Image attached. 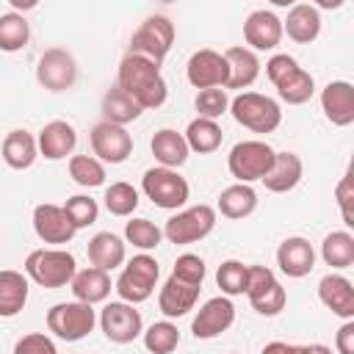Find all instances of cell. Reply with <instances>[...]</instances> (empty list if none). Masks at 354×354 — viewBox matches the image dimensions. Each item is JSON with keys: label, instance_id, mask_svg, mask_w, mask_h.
I'll return each mask as SVG.
<instances>
[{"label": "cell", "instance_id": "b9f144b4", "mask_svg": "<svg viewBox=\"0 0 354 354\" xmlns=\"http://www.w3.org/2000/svg\"><path fill=\"white\" fill-rule=\"evenodd\" d=\"M61 207H64V213H66V218H69V224H72L75 230L91 227V224L97 221V216H100V205H97V199H91V196H86V194H75V196H69Z\"/></svg>", "mask_w": 354, "mask_h": 354}, {"label": "cell", "instance_id": "4dcf8cb0", "mask_svg": "<svg viewBox=\"0 0 354 354\" xmlns=\"http://www.w3.org/2000/svg\"><path fill=\"white\" fill-rule=\"evenodd\" d=\"M152 155H155V160L160 163V166H166V169H177V166H183L185 160H188V144H185V138H183V133H177V130H171V127H163V130H158L155 136H152Z\"/></svg>", "mask_w": 354, "mask_h": 354}, {"label": "cell", "instance_id": "ab89813d", "mask_svg": "<svg viewBox=\"0 0 354 354\" xmlns=\"http://www.w3.org/2000/svg\"><path fill=\"white\" fill-rule=\"evenodd\" d=\"M124 241L141 252H149V249H158V243L163 241V230L155 227L149 218H130L124 224Z\"/></svg>", "mask_w": 354, "mask_h": 354}, {"label": "cell", "instance_id": "83f0119b", "mask_svg": "<svg viewBox=\"0 0 354 354\" xmlns=\"http://www.w3.org/2000/svg\"><path fill=\"white\" fill-rule=\"evenodd\" d=\"M86 254H88V263H91L94 268L113 271V268H119V266L124 263L127 249H124V241H122L119 235H113V232H97V235L88 241Z\"/></svg>", "mask_w": 354, "mask_h": 354}, {"label": "cell", "instance_id": "8fae6325", "mask_svg": "<svg viewBox=\"0 0 354 354\" xmlns=\"http://www.w3.org/2000/svg\"><path fill=\"white\" fill-rule=\"evenodd\" d=\"M100 329L102 335L111 340V343H133L141 332H144V321H141V313L136 310V304H127V301H108L102 310H100Z\"/></svg>", "mask_w": 354, "mask_h": 354}, {"label": "cell", "instance_id": "bcb514c9", "mask_svg": "<svg viewBox=\"0 0 354 354\" xmlns=\"http://www.w3.org/2000/svg\"><path fill=\"white\" fill-rule=\"evenodd\" d=\"M14 354H58V348L44 332H30V335H22L17 340Z\"/></svg>", "mask_w": 354, "mask_h": 354}, {"label": "cell", "instance_id": "60d3db41", "mask_svg": "<svg viewBox=\"0 0 354 354\" xmlns=\"http://www.w3.org/2000/svg\"><path fill=\"white\" fill-rule=\"evenodd\" d=\"M277 94L288 105H304L315 94V80L307 69H299L293 77H288L282 86H277Z\"/></svg>", "mask_w": 354, "mask_h": 354}, {"label": "cell", "instance_id": "d590c367", "mask_svg": "<svg viewBox=\"0 0 354 354\" xmlns=\"http://www.w3.org/2000/svg\"><path fill=\"white\" fill-rule=\"evenodd\" d=\"M141 335H144L147 351H152V354H171V351L180 346V329H177V324H171L169 318H166V321H155V324L147 326Z\"/></svg>", "mask_w": 354, "mask_h": 354}, {"label": "cell", "instance_id": "ba28073f", "mask_svg": "<svg viewBox=\"0 0 354 354\" xmlns=\"http://www.w3.org/2000/svg\"><path fill=\"white\" fill-rule=\"evenodd\" d=\"M271 163H274V149L266 141H257V138L238 141L227 155L230 174L238 183H246V185H252L254 180H263L268 174Z\"/></svg>", "mask_w": 354, "mask_h": 354}, {"label": "cell", "instance_id": "277c9868", "mask_svg": "<svg viewBox=\"0 0 354 354\" xmlns=\"http://www.w3.org/2000/svg\"><path fill=\"white\" fill-rule=\"evenodd\" d=\"M160 277V268H158V260L149 257L147 252L136 254L133 260H127V266L122 268L113 290L119 293V301H127V304H141L152 296L155 290V282Z\"/></svg>", "mask_w": 354, "mask_h": 354}, {"label": "cell", "instance_id": "e0dca14e", "mask_svg": "<svg viewBox=\"0 0 354 354\" xmlns=\"http://www.w3.org/2000/svg\"><path fill=\"white\" fill-rule=\"evenodd\" d=\"M243 39L252 53L257 50H274L282 41V19L274 11L257 8L243 19Z\"/></svg>", "mask_w": 354, "mask_h": 354}, {"label": "cell", "instance_id": "30bf717a", "mask_svg": "<svg viewBox=\"0 0 354 354\" xmlns=\"http://www.w3.org/2000/svg\"><path fill=\"white\" fill-rule=\"evenodd\" d=\"M246 296L254 313L260 315H279L288 304V293L279 285L277 274L266 266H249V279H246Z\"/></svg>", "mask_w": 354, "mask_h": 354}, {"label": "cell", "instance_id": "8d00e7d4", "mask_svg": "<svg viewBox=\"0 0 354 354\" xmlns=\"http://www.w3.org/2000/svg\"><path fill=\"white\" fill-rule=\"evenodd\" d=\"M69 177L83 188H100L105 183V166L94 155H72L69 158Z\"/></svg>", "mask_w": 354, "mask_h": 354}, {"label": "cell", "instance_id": "e575fe53", "mask_svg": "<svg viewBox=\"0 0 354 354\" xmlns=\"http://www.w3.org/2000/svg\"><path fill=\"white\" fill-rule=\"evenodd\" d=\"M30 39V28L28 19L17 11L0 14V53H17L28 44Z\"/></svg>", "mask_w": 354, "mask_h": 354}, {"label": "cell", "instance_id": "52a82bcc", "mask_svg": "<svg viewBox=\"0 0 354 354\" xmlns=\"http://www.w3.org/2000/svg\"><path fill=\"white\" fill-rule=\"evenodd\" d=\"M97 324V313L91 304L83 301H58L47 310V329L66 340V343H77L83 340Z\"/></svg>", "mask_w": 354, "mask_h": 354}, {"label": "cell", "instance_id": "7bdbcfd3", "mask_svg": "<svg viewBox=\"0 0 354 354\" xmlns=\"http://www.w3.org/2000/svg\"><path fill=\"white\" fill-rule=\"evenodd\" d=\"M194 108L202 119H218L221 113L230 111V97H227V88H202L194 100Z\"/></svg>", "mask_w": 354, "mask_h": 354}, {"label": "cell", "instance_id": "4316f807", "mask_svg": "<svg viewBox=\"0 0 354 354\" xmlns=\"http://www.w3.org/2000/svg\"><path fill=\"white\" fill-rule=\"evenodd\" d=\"M28 277L14 268L0 271V318H14L28 304Z\"/></svg>", "mask_w": 354, "mask_h": 354}, {"label": "cell", "instance_id": "d6a6232c", "mask_svg": "<svg viewBox=\"0 0 354 354\" xmlns=\"http://www.w3.org/2000/svg\"><path fill=\"white\" fill-rule=\"evenodd\" d=\"M141 116V108L133 102V97H127L119 86L108 88L102 94V122H111V124H130Z\"/></svg>", "mask_w": 354, "mask_h": 354}, {"label": "cell", "instance_id": "3957f363", "mask_svg": "<svg viewBox=\"0 0 354 354\" xmlns=\"http://www.w3.org/2000/svg\"><path fill=\"white\" fill-rule=\"evenodd\" d=\"M77 274V263L66 249H33L25 257V277L41 288H64Z\"/></svg>", "mask_w": 354, "mask_h": 354}, {"label": "cell", "instance_id": "4fadbf2b", "mask_svg": "<svg viewBox=\"0 0 354 354\" xmlns=\"http://www.w3.org/2000/svg\"><path fill=\"white\" fill-rule=\"evenodd\" d=\"M91 152L100 163H124L133 152V136L122 124L97 122L91 127Z\"/></svg>", "mask_w": 354, "mask_h": 354}, {"label": "cell", "instance_id": "f6af8a7d", "mask_svg": "<svg viewBox=\"0 0 354 354\" xmlns=\"http://www.w3.org/2000/svg\"><path fill=\"white\" fill-rule=\"evenodd\" d=\"M171 274H177V277H183V279H188V282H205V274H207V268H205V260L199 257V254H191V252H185V254H180L177 260H174V268H171Z\"/></svg>", "mask_w": 354, "mask_h": 354}, {"label": "cell", "instance_id": "ee69618b", "mask_svg": "<svg viewBox=\"0 0 354 354\" xmlns=\"http://www.w3.org/2000/svg\"><path fill=\"white\" fill-rule=\"evenodd\" d=\"M299 69H301L299 61H296L293 55H288V53H277V55H271L268 64H266V75H268V80H271L274 86H282V83H285L288 77H293Z\"/></svg>", "mask_w": 354, "mask_h": 354}, {"label": "cell", "instance_id": "8992f818", "mask_svg": "<svg viewBox=\"0 0 354 354\" xmlns=\"http://www.w3.org/2000/svg\"><path fill=\"white\" fill-rule=\"evenodd\" d=\"M171 44H174V22H171L169 17H163V14H152V17H147V19L138 25V30L133 33L127 53L141 55V58H149L152 64L160 66L163 58L169 55Z\"/></svg>", "mask_w": 354, "mask_h": 354}, {"label": "cell", "instance_id": "5b68a950", "mask_svg": "<svg viewBox=\"0 0 354 354\" xmlns=\"http://www.w3.org/2000/svg\"><path fill=\"white\" fill-rule=\"evenodd\" d=\"M141 191H144L147 199H152V205H158L163 210H177L191 196L188 180L180 177L177 169H166V166L147 169L144 177H141Z\"/></svg>", "mask_w": 354, "mask_h": 354}, {"label": "cell", "instance_id": "f907efd6", "mask_svg": "<svg viewBox=\"0 0 354 354\" xmlns=\"http://www.w3.org/2000/svg\"><path fill=\"white\" fill-rule=\"evenodd\" d=\"M310 351H313V354H332V348H329V346H324V343H313V346H310Z\"/></svg>", "mask_w": 354, "mask_h": 354}, {"label": "cell", "instance_id": "5bb4252c", "mask_svg": "<svg viewBox=\"0 0 354 354\" xmlns=\"http://www.w3.org/2000/svg\"><path fill=\"white\" fill-rule=\"evenodd\" d=\"M232 324H235L232 299L230 296H213L196 310V315L191 321V332L196 340H210V337H218L221 332H227Z\"/></svg>", "mask_w": 354, "mask_h": 354}, {"label": "cell", "instance_id": "cb8c5ba5", "mask_svg": "<svg viewBox=\"0 0 354 354\" xmlns=\"http://www.w3.org/2000/svg\"><path fill=\"white\" fill-rule=\"evenodd\" d=\"M301 174H304V163L296 152H274V163L263 177V183L274 194H288L301 183Z\"/></svg>", "mask_w": 354, "mask_h": 354}, {"label": "cell", "instance_id": "44dd1931", "mask_svg": "<svg viewBox=\"0 0 354 354\" xmlns=\"http://www.w3.org/2000/svg\"><path fill=\"white\" fill-rule=\"evenodd\" d=\"M318 299L332 315L343 321H354V288L343 274H326L318 282Z\"/></svg>", "mask_w": 354, "mask_h": 354}, {"label": "cell", "instance_id": "9a60e30c", "mask_svg": "<svg viewBox=\"0 0 354 354\" xmlns=\"http://www.w3.org/2000/svg\"><path fill=\"white\" fill-rule=\"evenodd\" d=\"M227 61L216 50H196L185 64V77L194 88H224L227 86Z\"/></svg>", "mask_w": 354, "mask_h": 354}, {"label": "cell", "instance_id": "ac0fdd59", "mask_svg": "<svg viewBox=\"0 0 354 354\" xmlns=\"http://www.w3.org/2000/svg\"><path fill=\"white\" fill-rule=\"evenodd\" d=\"M277 266L282 274L293 277V279H301L307 277L313 268H315V249L307 238L301 235H290L279 243L277 249Z\"/></svg>", "mask_w": 354, "mask_h": 354}, {"label": "cell", "instance_id": "f1b7e54d", "mask_svg": "<svg viewBox=\"0 0 354 354\" xmlns=\"http://www.w3.org/2000/svg\"><path fill=\"white\" fill-rule=\"evenodd\" d=\"M0 155L6 160L8 169H30L33 160L39 158V147H36V138L28 133V130H11L6 138H3V147H0Z\"/></svg>", "mask_w": 354, "mask_h": 354}, {"label": "cell", "instance_id": "7402d4cb", "mask_svg": "<svg viewBox=\"0 0 354 354\" xmlns=\"http://www.w3.org/2000/svg\"><path fill=\"white\" fill-rule=\"evenodd\" d=\"M36 147H39V152H41L47 160H61V158H66V155L75 152V147H77V133H75V127H72L69 122L53 119V122H47V124L39 130Z\"/></svg>", "mask_w": 354, "mask_h": 354}, {"label": "cell", "instance_id": "d6986e66", "mask_svg": "<svg viewBox=\"0 0 354 354\" xmlns=\"http://www.w3.org/2000/svg\"><path fill=\"white\" fill-rule=\"evenodd\" d=\"M321 111L335 127H348L354 122V86L348 80H332L321 91Z\"/></svg>", "mask_w": 354, "mask_h": 354}, {"label": "cell", "instance_id": "1f68e13d", "mask_svg": "<svg viewBox=\"0 0 354 354\" xmlns=\"http://www.w3.org/2000/svg\"><path fill=\"white\" fill-rule=\"evenodd\" d=\"M183 138H185V144H188V149H191V152L207 155V152H216V149L221 147L224 133H221L218 122L196 116V119H191V122H188V127H185Z\"/></svg>", "mask_w": 354, "mask_h": 354}, {"label": "cell", "instance_id": "9c48e42d", "mask_svg": "<svg viewBox=\"0 0 354 354\" xmlns=\"http://www.w3.org/2000/svg\"><path fill=\"white\" fill-rule=\"evenodd\" d=\"M216 227V207L210 205H194V207H185L180 213H174L166 227H163V238L174 246H183V243H196L202 238H207Z\"/></svg>", "mask_w": 354, "mask_h": 354}, {"label": "cell", "instance_id": "f546056e", "mask_svg": "<svg viewBox=\"0 0 354 354\" xmlns=\"http://www.w3.org/2000/svg\"><path fill=\"white\" fill-rule=\"evenodd\" d=\"M216 210L224 216V218H246L257 210V191L246 183H235L230 188H224L218 194V202H216Z\"/></svg>", "mask_w": 354, "mask_h": 354}, {"label": "cell", "instance_id": "603a6c76", "mask_svg": "<svg viewBox=\"0 0 354 354\" xmlns=\"http://www.w3.org/2000/svg\"><path fill=\"white\" fill-rule=\"evenodd\" d=\"M227 61V86L224 88H249L257 75H260V58L249 47H227L224 53Z\"/></svg>", "mask_w": 354, "mask_h": 354}, {"label": "cell", "instance_id": "f35d334b", "mask_svg": "<svg viewBox=\"0 0 354 354\" xmlns=\"http://www.w3.org/2000/svg\"><path fill=\"white\" fill-rule=\"evenodd\" d=\"M246 279H249V266H243L241 260H224L216 271V285L221 288V296L246 293Z\"/></svg>", "mask_w": 354, "mask_h": 354}, {"label": "cell", "instance_id": "d4e9b609", "mask_svg": "<svg viewBox=\"0 0 354 354\" xmlns=\"http://www.w3.org/2000/svg\"><path fill=\"white\" fill-rule=\"evenodd\" d=\"M282 33H288V39H293L296 44H310L318 39L321 33V14L315 6L310 3H296L288 17L282 19Z\"/></svg>", "mask_w": 354, "mask_h": 354}, {"label": "cell", "instance_id": "7c38bea8", "mask_svg": "<svg viewBox=\"0 0 354 354\" xmlns=\"http://www.w3.org/2000/svg\"><path fill=\"white\" fill-rule=\"evenodd\" d=\"M36 80L47 91H66V88H72L75 80H77V64H75L72 53H66L61 47L44 50L39 64H36Z\"/></svg>", "mask_w": 354, "mask_h": 354}, {"label": "cell", "instance_id": "484cf974", "mask_svg": "<svg viewBox=\"0 0 354 354\" xmlns=\"http://www.w3.org/2000/svg\"><path fill=\"white\" fill-rule=\"evenodd\" d=\"M69 285H72L75 301H83V304H91V307L105 301L111 296V288H113L111 285V274L102 271V268H94V266L77 271Z\"/></svg>", "mask_w": 354, "mask_h": 354}, {"label": "cell", "instance_id": "6da1fadb", "mask_svg": "<svg viewBox=\"0 0 354 354\" xmlns=\"http://www.w3.org/2000/svg\"><path fill=\"white\" fill-rule=\"evenodd\" d=\"M116 86L133 97V102L141 108V111H152V108H160L169 97V86L160 75V66L152 64L149 58H141V55H133L127 53L119 64V75H116Z\"/></svg>", "mask_w": 354, "mask_h": 354}, {"label": "cell", "instance_id": "836d02e7", "mask_svg": "<svg viewBox=\"0 0 354 354\" xmlns=\"http://www.w3.org/2000/svg\"><path fill=\"white\" fill-rule=\"evenodd\" d=\"M321 257L332 268H348L354 266V235L348 230H335L321 243Z\"/></svg>", "mask_w": 354, "mask_h": 354}, {"label": "cell", "instance_id": "74e56055", "mask_svg": "<svg viewBox=\"0 0 354 354\" xmlns=\"http://www.w3.org/2000/svg\"><path fill=\"white\" fill-rule=\"evenodd\" d=\"M105 207H108V213L111 216H133V210L138 207V191L130 185V183H111L108 188H105Z\"/></svg>", "mask_w": 354, "mask_h": 354}, {"label": "cell", "instance_id": "c3c4849f", "mask_svg": "<svg viewBox=\"0 0 354 354\" xmlns=\"http://www.w3.org/2000/svg\"><path fill=\"white\" fill-rule=\"evenodd\" d=\"M335 346H337V354H354V321H346L337 329Z\"/></svg>", "mask_w": 354, "mask_h": 354}, {"label": "cell", "instance_id": "681fc988", "mask_svg": "<svg viewBox=\"0 0 354 354\" xmlns=\"http://www.w3.org/2000/svg\"><path fill=\"white\" fill-rule=\"evenodd\" d=\"M260 354H313L310 346H293V343H282V340H271L263 346Z\"/></svg>", "mask_w": 354, "mask_h": 354}, {"label": "cell", "instance_id": "7dc6e473", "mask_svg": "<svg viewBox=\"0 0 354 354\" xmlns=\"http://www.w3.org/2000/svg\"><path fill=\"white\" fill-rule=\"evenodd\" d=\"M335 199H337V207H340V216H343V224L346 227H354V213H351V199H354V185H351V171H346L335 188Z\"/></svg>", "mask_w": 354, "mask_h": 354}, {"label": "cell", "instance_id": "ffe728a7", "mask_svg": "<svg viewBox=\"0 0 354 354\" xmlns=\"http://www.w3.org/2000/svg\"><path fill=\"white\" fill-rule=\"evenodd\" d=\"M33 230L44 243H69L75 238V227L69 224L61 205H36L33 207Z\"/></svg>", "mask_w": 354, "mask_h": 354}, {"label": "cell", "instance_id": "2e32d148", "mask_svg": "<svg viewBox=\"0 0 354 354\" xmlns=\"http://www.w3.org/2000/svg\"><path fill=\"white\" fill-rule=\"evenodd\" d=\"M199 290H202L199 282H188L177 274H169V279L163 282V288L158 293V307L166 318H180V315L194 310V304L199 299Z\"/></svg>", "mask_w": 354, "mask_h": 354}, {"label": "cell", "instance_id": "7a4b0ae2", "mask_svg": "<svg viewBox=\"0 0 354 354\" xmlns=\"http://www.w3.org/2000/svg\"><path fill=\"white\" fill-rule=\"evenodd\" d=\"M232 119L252 133H274L282 122V108L274 97L260 91H241L230 100Z\"/></svg>", "mask_w": 354, "mask_h": 354}]
</instances>
